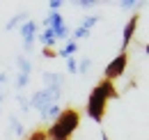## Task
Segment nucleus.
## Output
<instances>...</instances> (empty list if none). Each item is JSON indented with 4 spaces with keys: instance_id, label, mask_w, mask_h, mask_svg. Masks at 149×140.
I'll use <instances>...</instances> for the list:
<instances>
[{
    "instance_id": "obj_4",
    "label": "nucleus",
    "mask_w": 149,
    "mask_h": 140,
    "mask_svg": "<svg viewBox=\"0 0 149 140\" xmlns=\"http://www.w3.org/2000/svg\"><path fill=\"white\" fill-rule=\"evenodd\" d=\"M126 64H129V55L126 53H119L117 57H112L110 62H108V67H106V71H103V80H117V78H122L124 76V71H126Z\"/></svg>"
},
{
    "instance_id": "obj_20",
    "label": "nucleus",
    "mask_w": 149,
    "mask_h": 140,
    "mask_svg": "<svg viewBox=\"0 0 149 140\" xmlns=\"http://www.w3.org/2000/svg\"><path fill=\"white\" fill-rule=\"evenodd\" d=\"M90 67H92V60H90V57H80V62H78V71H76V74H87Z\"/></svg>"
},
{
    "instance_id": "obj_10",
    "label": "nucleus",
    "mask_w": 149,
    "mask_h": 140,
    "mask_svg": "<svg viewBox=\"0 0 149 140\" xmlns=\"http://www.w3.org/2000/svg\"><path fill=\"white\" fill-rule=\"evenodd\" d=\"M9 129H12L14 136H25V126L21 124V120L16 115H9Z\"/></svg>"
},
{
    "instance_id": "obj_6",
    "label": "nucleus",
    "mask_w": 149,
    "mask_h": 140,
    "mask_svg": "<svg viewBox=\"0 0 149 140\" xmlns=\"http://www.w3.org/2000/svg\"><path fill=\"white\" fill-rule=\"evenodd\" d=\"M138 21H140V16H138V14H133V16L129 18V23L124 25V32H122V51H119V53H126V46L133 41L135 28H138Z\"/></svg>"
},
{
    "instance_id": "obj_5",
    "label": "nucleus",
    "mask_w": 149,
    "mask_h": 140,
    "mask_svg": "<svg viewBox=\"0 0 149 140\" xmlns=\"http://www.w3.org/2000/svg\"><path fill=\"white\" fill-rule=\"evenodd\" d=\"M21 37H23V51H32V44L37 39V21H23L21 23Z\"/></svg>"
},
{
    "instance_id": "obj_7",
    "label": "nucleus",
    "mask_w": 149,
    "mask_h": 140,
    "mask_svg": "<svg viewBox=\"0 0 149 140\" xmlns=\"http://www.w3.org/2000/svg\"><path fill=\"white\" fill-rule=\"evenodd\" d=\"M44 85L48 90H60L64 88V78L60 76V74H44Z\"/></svg>"
},
{
    "instance_id": "obj_12",
    "label": "nucleus",
    "mask_w": 149,
    "mask_h": 140,
    "mask_svg": "<svg viewBox=\"0 0 149 140\" xmlns=\"http://www.w3.org/2000/svg\"><path fill=\"white\" fill-rule=\"evenodd\" d=\"M99 88H101L103 92H106V97H108V99H117V97H119V92H117V88L112 85L110 80H101V83H99Z\"/></svg>"
},
{
    "instance_id": "obj_24",
    "label": "nucleus",
    "mask_w": 149,
    "mask_h": 140,
    "mask_svg": "<svg viewBox=\"0 0 149 140\" xmlns=\"http://www.w3.org/2000/svg\"><path fill=\"white\" fill-rule=\"evenodd\" d=\"M76 5H78V7H83V9H92L96 2H94V0H80V2H76Z\"/></svg>"
},
{
    "instance_id": "obj_19",
    "label": "nucleus",
    "mask_w": 149,
    "mask_h": 140,
    "mask_svg": "<svg viewBox=\"0 0 149 140\" xmlns=\"http://www.w3.org/2000/svg\"><path fill=\"white\" fill-rule=\"evenodd\" d=\"M87 37H90V30H85V28H80V25H78V28L74 30V37H71V41H78V39H87Z\"/></svg>"
},
{
    "instance_id": "obj_2",
    "label": "nucleus",
    "mask_w": 149,
    "mask_h": 140,
    "mask_svg": "<svg viewBox=\"0 0 149 140\" xmlns=\"http://www.w3.org/2000/svg\"><path fill=\"white\" fill-rule=\"evenodd\" d=\"M106 104H108L106 92L96 85V88L90 92V99H87V117H90L92 122L101 124L103 122V113H106Z\"/></svg>"
},
{
    "instance_id": "obj_11",
    "label": "nucleus",
    "mask_w": 149,
    "mask_h": 140,
    "mask_svg": "<svg viewBox=\"0 0 149 140\" xmlns=\"http://www.w3.org/2000/svg\"><path fill=\"white\" fill-rule=\"evenodd\" d=\"M23 21H28V14H25V12H19L16 16H12L9 21H7V25H5V28H7V30H16V28H21V23H23Z\"/></svg>"
},
{
    "instance_id": "obj_26",
    "label": "nucleus",
    "mask_w": 149,
    "mask_h": 140,
    "mask_svg": "<svg viewBox=\"0 0 149 140\" xmlns=\"http://www.w3.org/2000/svg\"><path fill=\"white\" fill-rule=\"evenodd\" d=\"M28 140H46V131H35Z\"/></svg>"
},
{
    "instance_id": "obj_18",
    "label": "nucleus",
    "mask_w": 149,
    "mask_h": 140,
    "mask_svg": "<svg viewBox=\"0 0 149 140\" xmlns=\"http://www.w3.org/2000/svg\"><path fill=\"white\" fill-rule=\"evenodd\" d=\"M28 83H30V76H25V74H16V80H14L16 90H23Z\"/></svg>"
},
{
    "instance_id": "obj_3",
    "label": "nucleus",
    "mask_w": 149,
    "mask_h": 140,
    "mask_svg": "<svg viewBox=\"0 0 149 140\" xmlns=\"http://www.w3.org/2000/svg\"><path fill=\"white\" fill-rule=\"evenodd\" d=\"M60 97H62V92L60 90H39V92H35L32 94V99H28V104H30V108H37L39 113H44L46 108H51V106H55L57 101H60Z\"/></svg>"
},
{
    "instance_id": "obj_15",
    "label": "nucleus",
    "mask_w": 149,
    "mask_h": 140,
    "mask_svg": "<svg viewBox=\"0 0 149 140\" xmlns=\"http://www.w3.org/2000/svg\"><path fill=\"white\" fill-rule=\"evenodd\" d=\"M53 32H55V41H57V39H64L71 30H69V25H67V21H64V23H60L57 28H53Z\"/></svg>"
},
{
    "instance_id": "obj_16",
    "label": "nucleus",
    "mask_w": 149,
    "mask_h": 140,
    "mask_svg": "<svg viewBox=\"0 0 149 140\" xmlns=\"http://www.w3.org/2000/svg\"><path fill=\"white\" fill-rule=\"evenodd\" d=\"M76 51H78V44L69 39V44H67V46H64V48L60 51V55H62V57H71V55H74Z\"/></svg>"
},
{
    "instance_id": "obj_25",
    "label": "nucleus",
    "mask_w": 149,
    "mask_h": 140,
    "mask_svg": "<svg viewBox=\"0 0 149 140\" xmlns=\"http://www.w3.org/2000/svg\"><path fill=\"white\" fill-rule=\"evenodd\" d=\"M48 7H51V12H60L62 9V0H51Z\"/></svg>"
},
{
    "instance_id": "obj_21",
    "label": "nucleus",
    "mask_w": 149,
    "mask_h": 140,
    "mask_svg": "<svg viewBox=\"0 0 149 140\" xmlns=\"http://www.w3.org/2000/svg\"><path fill=\"white\" fill-rule=\"evenodd\" d=\"M16 104L21 106V110H23V113H30V104H28V99H25L23 94H16Z\"/></svg>"
},
{
    "instance_id": "obj_8",
    "label": "nucleus",
    "mask_w": 149,
    "mask_h": 140,
    "mask_svg": "<svg viewBox=\"0 0 149 140\" xmlns=\"http://www.w3.org/2000/svg\"><path fill=\"white\" fill-rule=\"evenodd\" d=\"M37 39L46 46V48H51V46H55V32L51 30V28H44V32L37 35Z\"/></svg>"
},
{
    "instance_id": "obj_17",
    "label": "nucleus",
    "mask_w": 149,
    "mask_h": 140,
    "mask_svg": "<svg viewBox=\"0 0 149 140\" xmlns=\"http://www.w3.org/2000/svg\"><path fill=\"white\" fill-rule=\"evenodd\" d=\"M96 23H99V16H96V14H92V16H85V18H83L80 28H85V30H92Z\"/></svg>"
},
{
    "instance_id": "obj_1",
    "label": "nucleus",
    "mask_w": 149,
    "mask_h": 140,
    "mask_svg": "<svg viewBox=\"0 0 149 140\" xmlns=\"http://www.w3.org/2000/svg\"><path fill=\"white\" fill-rule=\"evenodd\" d=\"M80 124V115L74 108H64L55 120L51 122L48 131H46V140H71L74 131Z\"/></svg>"
},
{
    "instance_id": "obj_13",
    "label": "nucleus",
    "mask_w": 149,
    "mask_h": 140,
    "mask_svg": "<svg viewBox=\"0 0 149 140\" xmlns=\"http://www.w3.org/2000/svg\"><path fill=\"white\" fill-rule=\"evenodd\" d=\"M16 67H19V74H25V76H30V71H32V62L28 60V57H16Z\"/></svg>"
},
{
    "instance_id": "obj_28",
    "label": "nucleus",
    "mask_w": 149,
    "mask_h": 140,
    "mask_svg": "<svg viewBox=\"0 0 149 140\" xmlns=\"http://www.w3.org/2000/svg\"><path fill=\"white\" fill-rule=\"evenodd\" d=\"M5 83H7V74H5V71H0V85H5Z\"/></svg>"
},
{
    "instance_id": "obj_14",
    "label": "nucleus",
    "mask_w": 149,
    "mask_h": 140,
    "mask_svg": "<svg viewBox=\"0 0 149 140\" xmlns=\"http://www.w3.org/2000/svg\"><path fill=\"white\" fill-rule=\"evenodd\" d=\"M60 113H62V108H60V106L55 104V106H51V108H46L44 113H39V117H41V120L46 122V120H55Z\"/></svg>"
},
{
    "instance_id": "obj_29",
    "label": "nucleus",
    "mask_w": 149,
    "mask_h": 140,
    "mask_svg": "<svg viewBox=\"0 0 149 140\" xmlns=\"http://www.w3.org/2000/svg\"><path fill=\"white\" fill-rule=\"evenodd\" d=\"M101 140H110V138H108V133H106V131H101Z\"/></svg>"
},
{
    "instance_id": "obj_27",
    "label": "nucleus",
    "mask_w": 149,
    "mask_h": 140,
    "mask_svg": "<svg viewBox=\"0 0 149 140\" xmlns=\"http://www.w3.org/2000/svg\"><path fill=\"white\" fill-rule=\"evenodd\" d=\"M44 57H48V60H53V57H55V53H53V48H46V46H44Z\"/></svg>"
},
{
    "instance_id": "obj_23",
    "label": "nucleus",
    "mask_w": 149,
    "mask_h": 140,
    "mask_svg": "<svg viewBox=\"0 0 149 140\" xmlns=\"http://www.w3.org/2000/svg\"><path fill=\"white\" fill-rule=\"evenodd\" d=\"M119 7L122 9H135L138 7V0H124V2H119Z\"/></svg>"
},
{
    "instance_id": "obj_9",
    "label": "nucleus",
    "mask_w": 149,
    "mask_h": 140,
    "mask_svg": "<svg viewBox=\"0 0 149 140\" xmlns=\"http://www.w3.org/2000/svg\"><path fill=\"white\" fill-rule=\"evenodd\" d=\"M60 23H64V18H62L60 12H48V16H46V21H44V25H46V28H51V30L57 28Z\"/></svg>"
},
{
    "instance_id": "obj_30",
    "label": "nucleus",
    "mask_w": 149,
    "mask_h": 140,
    "mask_svg": "<svg viewBox=\"0 0 149 140\" xmlns=\"http://www.w3.org/2000/svg\"><path fill=\"white\" fill-rule=\"evenodd\" d=\"M2 101H5V92L0 90V104H2Z\"/></svg>"
},
{
    "instance_id": "obj_22",
    "label": "nucleus",
    "mask_w": 149,
    "mask_h": 140,
    "mask_svg": "<svg viewBox=\"0 0 149 140\" xmlns=\"http://www.w3.org/2000/svg\"><path fill=\"white\" fill-rule=\"evenodd\" d=\"M67 69L71 71V74H76V71H78V60H76L74 55H71V57H67Z\"/></svg>"
}]
</instances>
